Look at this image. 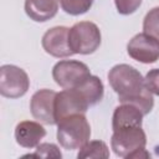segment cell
Returning a JSON list of instances; mask_svg holds the SVG:
<instances>
[{"label":"cell","mask_w":159,"mask_h":159,"mask_svg":"<svg viewBox=\"0 0 159 159\" xmlns=\"http://www.w3.org/2000/svg\"><path fill=\"white\" fill-rule=\"evenodd\" d=\"M108 82L120 103L138 107L144 116L150 113L154 107L153 93L145 87L144 77L135 67L127 63L113 66L108 72Z\"/></svg>","instance_id":"1"},{"label":"cell","mask_w":159,"mask_h":159,"mask_svg":"<svg viewBox=\"0 0 159 159\" xmlns=\"http://www.w3.org/2000/svg\"><path fill=\"white\" fill-rule=\"evenodd\" d=\"M147 135L142 127H125L113 130L111 147L117 157L127 159L149 158L145 150Z\"/></svg>","instance_id":"2"},{"label":"cell","mask_w":159,"mask_h":159,"mask_svg":"<svg viewBox=\"0 0 159 159\" xmlns=\"http://www.w3.org/2000/svg\"><path fill=\"white\" fill-rule=\"evenodd\" d=\"M91 138V125L84 113L71 114L57 123V142L66 150L81 149Z\"/></svg>","instance_id":"3"},{"label":"cell","mask_w":159,"mask_h":159,"mask_svg":"<svg viewBox=\"0 0 159 159\" xmlns=\"http://www.w3.org/2000/svg\"><path fill=\"white\" fill-rule=\"evenodd\" d=\"M101 31L92 21L76 22L68 31V43L73 53H93L101 46Z\"/></svg>","instance_id":"4"},{"label":"cell","mask_w":159,"mask_h":159,"mask_svg":"<svg viewBox=\"0 0 159 159\" xmlns=\"http://www.w3.org/2000/svg\"><path fill=\"white\" fill-rule=\"evenodd\" d=\"M89 75L91 71L88 66L77 60L58 61L52 68V77L55 82L63 89L77 87Z\"/></svg>","instance_id":"5"},{"label":"cell","mask_w":159,"mask_h":159,"mask_svg":"<svg viewBox=\"0 0 159 159\" xmlns=\"http://www.w3.org/2000/svg\"><path fill=\"white\" fill-rule=\"evenodd\" d=\"M30 87L27 73L15 65H2L0 67V93L6 98H20Z\"/></svg>","instance_id":"6"},{"label":"cell","mask_w":159,"mask_h":159,"mask_svg":"<svg viewBox=\"0 0 159 159\" xmlns=\"http://www.w3.org/2000/svg\"><path fill=\"white\" fill-rule=\"evenodd\" d=\"M128 55L142 63H154L159 60V41L145 32L134 35L127 45Z\"/></svg>","instance_id":"7"},{"label":"cell","mask_w":159,"mask_h":159,"mask_svg":"<svg viewBox=\"0 0 159 159\" xmlns=\"http://www.w3.org/2000/svg\"><path fill=\"white\" fill-rule=\"evenodd\" d=\"M88 107H91L87 101L82 97V94L76 89V88H68L58 92L56 94L55 99V118H56V124L76 113H86Z\"/></svg>","instance_id":"8"},{"label":"cell","mask_w":159,"mask_h":159,"mask_svg":"<svg viewBox=\"0 0 159 159\" xmlns=\"http://www.w3.org/2000/svg\"><path fill=\"white\" fill-rule=\"evenodd\" d=\"M56 92L42 88L35 92L30 101V111L32 117L43 124H56L55 118V99Z\"/></svg>","instance_id":"9"},{"label":"cell","mask_w":159,"mask_h":159,"mask_svg":"<svg viewBox=\"0 0 159 159\" xmlns=\"http://www.w3.org/2000/svg\"><path fill=\"white\" fill-rule=\"evenodd\" d=\"M68 31L70 29L66 26H55L48 29L41 40L45 52L57 58H65L75 55L68 43Z\"/></svg>","instance_id":"10"},{"label":"cell","mask_w":159,"mask_h":159,"mask_svg":"<svg viewBox=\"0 0 159 159\" xmlns=\"http://www.w3.org/2000/svg\"><path fill=\"white\" fill-rule=\"evenodd\" d=\"M46 135V129L40 124V122L22 120L15 127V139L22 148H36L40 142Z\"/></svg>","instance_id":"11"},{"label":"cell","mask_w":159,"mask_h":159,"mask_svg":"<svg viewBox=\"0 0 159 159\" xmlns=\"http://www.w3.org/2000/svg\"><path fill=\"white\" fill-rule=\"evenodd\" d=\"M143 117L144 114L138 107L130 103H120L113 112L112 128L116 130L125 127H142Z\"/></svg>","instance_id":"12"},{"label":"cell","mask_w":159,"mask_h":159,"mask_svg":"<svg viewBox=\"0 0 159 159\" xmlns=\"http://www.w3.org/2000/svg\"><path fill=\"white\" fill-rule=\"evenodd\" d=\"M26 15L36 21L45 22L56 16L58 11V0H25Z\"/></svg>","instance_id":"13"},{"label":"cell","mask_w":159,"mask_h":159,"mask_svg":"<svg viewBox=\"0 0 159 159\" xmlns=\"http://www.w3.org/2000/svg\"><path fill=\"white\" fill-rule=\"evenodd\" d=\"M75 88L82 94V97L87 101L89 106H93L102 101L104 94V86L101 78L93 75H89L82 83H80Z\"/></svg>","instance_id":"14"},{"label":"cell","mask_w":159,"mask_h":159,"mask_svg":"<svg viewBox=\"0 0 159 159\" xmlns=\"http://www.w3.org/2000/svg\"><path fill=\"white\" fill-rule=\"evenodd\" d=\"M77 157L80 159H84V158L107 159V158H109V149H108L107 144L102 140H91V142H87L80 149Z\"/></svg>","instance_id":"15"},{"label":"cell","mask_w":159,"mask_h":159,"mask_svg":"<svg viewBox=\"0 0 159 159\" xmlns=\"http://www.w3.org/2000/svg\"><path fill=\"white\" fill-rule=\"evenodd\" d=\"M143 32L159 41V6L150 9L143 20Z\"/></svg>","instance_id":"16"},{"label":"cell","mask_w":159,"mask_h":159,"mask_svg":"<svg viewBox=\"0 0 159 159\" xmlns=\"http://www.w3.org/2000/svg\"><path fill=\"white\" fill-rule=\"evenodd\" d=\"M58 1L62 10L66 14L73 16L86 14L93 4V0H58Z\"/></svg>","instance_id":"17"},{"label":"cell","mask_w":159,"mask_h":159,"mask_svg":"<svg viewBox=\"0 0 159 159\" xmlns=\"http://www.w3.org/2000/svg\"><path fill=\"white\" fill-rule=\"evenodd\" d=\"M30 157H42V158H61L62 154L57 145L52 143H42L36 147V150Z\"/></svg>","instance_id":"18"},{"label":"cell","mask_w":159,"mask_h":159,"mask_svg":"<svg viewBox=\"0 0 159 159\" xmlns=\"http://www.w3.org/2000/svg\"><path fill=\"white\" fill-rule=\"evenodd\" d=\"M117 11L120 15H130L142 5V0H114Z\"/></svg>","instance_id":"19"},{"label":"cell","mask_w":159,"mask_h":159,"mask_svg":"<svg viewBox=\"0 0 159 159\" xmlns=\"http://www.w3.org/2000/svg\"><path fill=\"white\" fill-rule=\"evenodd\" d=\"M145 87L155 96H159V68L150 70L144 77Z\"/></svg>","instance_id":"20"}]
</instances>
